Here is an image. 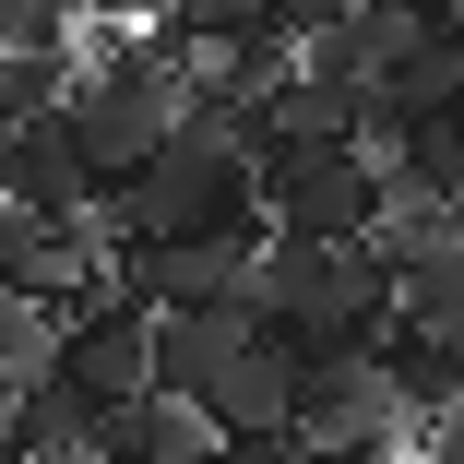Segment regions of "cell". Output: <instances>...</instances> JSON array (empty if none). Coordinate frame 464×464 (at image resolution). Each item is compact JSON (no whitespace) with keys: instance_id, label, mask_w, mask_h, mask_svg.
<instances>
[{"instance_id":"1","label":"cell","mask_w":464,"mask_h":464,"mask_svg":"<svg viewBox=\"0 0 464 464\" xmlns=\"http://www.w3.org/2000/svg\"><path fill=\"white\" fill-rule=\"evenodd\" d=\"M250 143L227 108H179L167 143L120 179V238L131 250H167V238H215V227H250Z\"/></svg>"},{"instance_id":"2","label":"cell","mask_w":464,"mask_h":464,"mask_svg":"<svg viewBox=\"0 0 464 464\" xmlns=\"http://www.w3.org/2000/svg\"><path fill=\"white\" fill-rule=\"evenodd\" d=\"M238 310L310 369V357H334V345H369V334H382V274H369L357 238H274V227H262Z\"/></svg>"},{"instance_id":"3","label":"cell","mask_w":464,"mask_h":464,"mask_svg":"<svg viewBox=\"0 0 464 464\" xmlns=\"http://www.w3.org/2000/svg\"><path fill=\"white\" fill-rule=\"evenodd\" d=\"M250 203L274 238H369L382 179L357 143H274V155H250Z\"/></svg>"},{"instance_id":"4","label":"cell","mask_w":464,"mask_h":464,"mask_svg":"<svg viewBox=\"0 0 464 464\" xmlns=\"http://www.w3.org/2000/svg\"><path fill=\"white\" fill-rule=\"evenodd\" d=\"M143 298L131 286H96V298H72L60 310V345H48V382L72 393V405H96V417H120L131 393H155V369H143Z\"/></svg>"},{"instance_id":"5","label":"cell","mask_w":464,"mask_h":464,"mask_svg":"<svg viewBox=\"0 0 464 464\" xmlns=\"http://www.w3.org/2000/svg\"><path fill=\"white\" fill-rule=\"evenodd\" d=\"M298 452H405V405L369 345H334L298 369Z\"/></svg>"},{"instance_id":"6","label":"cell","mask_w":464,"mask_h":464,"mask_svg":"<svg viewBox=\"0 0 464 464\" xmlns=\"http://www.w3.org/2000/svg\"><path fill=\"white\" fill-rule=\"evenodd\" d=\"M96 286H108V274H96V215H13V203H0V298L72 310Z\"/></svg>"},{"instance_id":"7","label":"cell","mask_w":464,"mask_h":464,"mask_svg":"<svg viewBox=\"0 0 464 464\" xmlns=\"http://www.w3.org/2000/svg\"><path fill=\"white\" fill-rule=\"evenodd\" d=\"M250 250H262V215L215 227V238H167V250L131 262V298L143 310H238L250 298Z\"/></svg>"},{"instance_id":"8","label":"cell","mask_w":464,"mask_h":464,"mask_svg":"<svg viewBox=\"0 0 464 464\" xmlns=\"http://www.w3.org/2000/svg\"><path fill=\"white\" fill-rule=\"evenodd\" d=\"M203 429L215 440H298V357L274 345L262 322L238 334V357L203 382Z\"/></svg>"},{"instance_id":"9","label":"cell","mask_w":464,"mask_h":464,"mask_svg":"<svg viewBox=\"0 0 464 464\" xmlns=\"http://www.w3.org/2000/svg\"><path fill=\"white\" fill-rule=\"evenodd\" d=\"M0 203H13V215H96V203H108L96 179H83V155H72L60 108L0 131Z\"/></svg>"},{"instance_id":"10","label":"cell","mask_w":464,"mask_h":464,"mask_svg":"<svg viewBox=\"0 0 464 464\" xmlns=\"http://www.w3.org/2000/svg\"><path fill=\"white\" fill-rule=\"evenodd\" d=\"M238 334H250V310H155V322H143V369H155V393L203 405V382L238 357Z\"/></svg>"},{"instance_id":"11","label":"cell","mask_w":464,"mask_h":464,"mask_svg":"<svg viewBox=\"0 0 464 464\" xmlns=\"http://www.w3.org/2000/svg\"><path fill=\"white\" fill-rule=\"evenodd\" d=\"M382 322L464 345V238H429V250H405V262L382 274Z\"/></svg>"},{"instance_id":"12","label":"cell","mask_w":464,"mask_h":464,"mask_svg":"<svg viewBox=\"0 0 464 464\" xmlns=\"http://www.w3.org/2000/svg\"><path fill=\"white\" fill-rule=\"evenodd\" d=\"M382 108H464V24L440 13V0L405 24V48L382 60Z\"/></svg>"},{"instance_id":"13","label":"cell","mask_w":464,"mask_h":464,"mask_svg":"<svg viewBox=\"0 0 464 464\" xmlns=\"http://www.w3.org/2000/svg\"><path fill=\"white\" fill-rule=\"evenodd\" d=\"M203 452H215V429H203V405H179V393H131L108 417V464H203Z\"/></svg>"},{"instance_id":"14","label":"cell","mask_w":464,"mask_h":464,"mask_svg":"<svg viewBox=\"0 0 464 464\" xmlns=\"http://www.w3.org/2000/svg\"><path fill=\"white\" fill-rule=\"evenodd\" d=\"M155 36H167V48H191V60H227V48H262L274 13H262V0H167Z\"/></svg>"},{"instance_id":"15","label":"cell","mask_w":464,"mask_h":464,"mask_svg":"<svg viewBox=\"0 0 464 464\" xmlns=\"http://www.w3.org/2000/svg\"><path fill=\"white\" fill-rule=\"evenodd\" d=\"M72 83V48H0V120H48Z\"/></svg>"},{"instance_id":"16","label":"cell","mask_w":464,"mask_h":464,"mask_svg":"<svg viewBox=\"0 0 464 464\" xmlns=\"http://www.w3.org/2000/svg\"><path fill=\"white\" fill-rule=\"evenodd\" d=\"M262 13H274V36H286V48H310V36H334V24L357 13V0H262Z\"/></svg>"},{"instance_id":"17","label":"cell","mask_w":464,"mask_h":464,"mask_svg":"<svg viewBox=\"0 0 464 464\" xmlns=\"http://www.w3.org/2000/svg\"><path fill=\"white\" fill-rule=\"evenodd\" d=\"M405 452H417V464H464V405H440V417H429Z\"/></svg>"},{"instance_id":"18","label":"cell","mask_w":464,"mask_h":464,"mask_svg":"<svg viewBox=\"0 0 464 464\" xmlns=\"http://www.w3.org/2000/svg\"><path fill=\"white\" fill-rule=\"evenodd\" d=\"M60 13H72V24H120V36H131V24L167 13V0H60Z\"/></svg>"},{"instance_id":"19","label":"cell","mask_w":464,"mask_h":464,"mask_svg":"<svg viewBox=\"0 0 464 464\" xmlns=\"http://www.w3.org/2000/svg\"><path fill=\"white\" fill-rule=\"evenodd\" d=\"M203 464H298V440H215Z\"/></svg>"},{"instance_id":"20","label":"cell","mask_w":464,"mask_h":464,"mask_svg":"<svg viewBox=\"0 0 464 464\" xmlns=\"http://www.w3.org/2000/svg\"><path fill=\"white\" fill-rule=\"evenodd\" d=\"M298 464H405V452H298Z\"/></svg>"},{"instance_id":"21","label":"cell","mask_w":464,"mask_h":464,"mask_svg":"<svg viewBox=\"0 0 464 464\" xmlns=\"http://www.w3.org/2000/svg\"><path fill=\"white\" fill-rule=\"evenodd\" d=\"M440 13H452V24H464V0H440Z\"/></svg>"},{"instance_id":"22","label":"cell","mask_w":464,"mask_h":464,"mask_svg":"<svg viewBox=\"0 0 464 464\" xmlns=\"http://www.w3.org/2000/svg\"><path fill=\"white\" fill-rule=\"evenodd\" d=\"M452 120H464V108H452Z\"/></svg>"}]
</instances>
